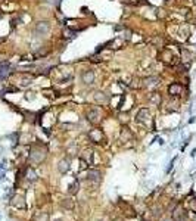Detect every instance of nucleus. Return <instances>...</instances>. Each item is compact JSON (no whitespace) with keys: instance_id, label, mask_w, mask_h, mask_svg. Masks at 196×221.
<instances>
[{"instance_id":"1","label":"nucleus","mask_w":196,"mask_h":221,"mask_svg":"<svg viewBox=\"0 0 196 221\" xmlns=\"http://www.w3.org/2000/svg\"><path fill=\"white\" fill-rule=\"evenodd\" d=\"M52 80L55 85H60V87H67L74 83V69L71 68L69 65H55V68L52 71Z\"/></svg>"},{"instance_id":"2","label":"nucleus","mask_w":196,"mask_h":221,"mask_svg":"<svg viewBox=\"0 0 196 221\" xmlns=\"http://www.w3.org/2000/svg\"><path fill=\"white\" fill-rule=\"evenodd\" d=\"M158 60L162 65H165L167 68H174L177 63H180V47L174 52L170 44H167L158 53Z\"/></svg>"},{"instance_id":"3","label":"nucleus","mask_w":196,"mask_h":221,"mask_svg":"<svg viewBox=\"0 0 196 221\" xmlns=\"http://www.w3.org/2000/svg\"><path fill=\"white\" fill-rule=\"evenodd\" d=\"M168 31H170V35H172L174 38H177L180 42H187L189 38H190V34H192L190 25L186 21L168 27Z\"/></svg>"},{"instance_id":"4","label":"nucleus","mask_w":196,"mask_h":221,"mask_svg":"<svg viewBox=\"0 0 196 221\" xmlns=\"http://www.w3.org/2000/svg\"><path fill=\"white\" fill-rule=\"evenodd\" d=\"M46 156H47V147L42 143H34L30 149L27 162L31 165H37V164H42L46 159Z\"/></svg>"},{"instance_id":"5","label":"nucleus","mask_w":196,"mask_h":221,"mask_svg":"<svg viewBox=\"0 0 196 221\" xmlns=\"http://www.w3.org/2000/svg\"><path fill=\"white\" fill-rule=\"evenodd\" d=\"M52 31V22L49 19H38L33 25V34L35 38H44L50 34Z\"/></svg>"},{"instance_id":"6","label":"nucleus","mask_w":196,"mask_h":221,"mask_svg":"<svg viewBox=\"0 0 196 221\" xmlns=\"http://www.w3.org/2000/svg\"><path fill=\"white\" fill-rule=\"evenodd\" d=\"M78 77H80V83L84 85V87H89V89L93 87L94 83H96V78H97L96 69H94L93 67H85V68H83L80 71Z\"/></svg>"},{"instance_id":"7","label":"nucleus","mask_w":196,"mask_h":221,"mask_svg":"<svg viewBox=\"0 0 196 221\" xmlns=\"http://www.w3.org/2000/svg\"><path fill=\"white\" fill-rule=\"evenodd\" d=\"M162 84V78L159 74H149L146 77H142V90H156Z\"/></svg>"},{"instance_id":"8","label":"nucleus","mask_w":196,"mask_h":221,"mask_svg":"<svg viewBox=\"0 0 196 221\" xmlns=\"http://www.w3.org/2000/svg\"><path fill=\"white\" fill-rule=\"evenodd\" d=\"M134 121L139 125H145V127H149V124L154 125V118H152V112L149 108H140L137 111L136 117H134Z\"/></svg>"},{"instance_id":"9","label":"nucleus","mask_w":196,"mask_h":221,"mask_svg":"<svg viewBox=\"0 0 196 221\" xmlns=\"http://www.w3.org/2000/svg\"><path fill=\"white\" fill-rule=\"evenodd\" d=\"M187 90V85L183 84L181 81H171L168 87H167V93L170 97H174V99H179L183 96V93Z\"/></svg>"},{"instance_id":"10","label":"nucleus","mask_w":196,"mask_h":221,"mask_svg":"<svg viewBox=\"0 0 196 221\" xmlns=\"http://www.w3.org/2000/svg\"><path fill=\"white\" fill-rule=\"evenodd\" d=\"M102 115H103V111H102V106L96 105V106H92L87 109V114H85V119L90 122V124H99L102 121Z\"/></svg>"},{"instance_id":"11","label":"nucleus","mask_w":196,"mask_h":221,"mask_svg":"<svg viewBox=\"0 0 196 221\" xmlns=\"http://www.w3.org/2000/svg\"><path fill=\"white\" fill-rule=\"evenodd\" d=\"M89 140L94 143V145H103L106 142V137H105V133H103L102 128H92L89 130Z\"/></svg>"},{"instance_id":"12","label":"nucleus","mask_w":196,"mask_h":221,"mask_svg":"<svg viewBox=\"0 0 196 221\" xmlns=\"http://www.w3.org/2000/svg\"><path fill=\"white\" fill-rule=\"evenodd\" d=\"M111 94H108L103 90H96L93 93V102L99 106H106V105L111 103Z\"/></svg>"},{"instance_id":"13","label":"nucleus","mask_w":196,"mask_h":221,"mask_svg":"<svg viewBox=\"0 0 196 221\" xmlns=\"http://www.w3.org/2000/svg\"><path fill=\"white\" fill-rule=\"evenodd\" d=\"M195 59H196L195 53L190 50V49H187V47H180V62H181V63L190 67V65L195 62Z\"/></svg>"},{"instance_id":"14","label":"nucleus","mask_w":196,"mask_h":221,"mask_svg":"<svg viewBox=\"0 0 196 221\" xmlns=\"http://www.w3.org/2000/svg\"><path fill=\"white\" fill-rule=\"evenodd\" d=\"M52 53V47L50 46H47V44H42V46H38V47H35L34 52H33V56H34V59H46L49 55Z\"/></svg>"},{"instance_id":"15","label":"nucleus","mask_w":196,"mask_h":221,"mask_svg":"<svg viewBox=\"0 0 196 221\" xmlns=\"http://www.w3.org/2000/svg\"><path fill=\"white\" fill-rule=\"evenodd\" d=\"M78 31L77 28H71L69 25H65L64 27V30H62V33H60V35H62V40L64 42H71V40H74L75 37L78 35Z\"/></svg>"},{"instance_id":"16","label":"nucleus","mask_w":196,"mask_h":221,"mask_svg":"<svg viewBox=\"0 0 196 221\" xmlns=\"http://www.w3.org/2000/svg\"><path fill=\"white\" fill-rule=\"evenodd\" d=\"M80 159L87 164V165H93L94 164V150L92 147H84L80 153Z\"/></svg>"},{"instance_id":"17","label":"nucleus","mask_w":196,"mask_h":221,"mask_svg":"<svg viewBox=\"0 0 196 221\" xmlns=\"http://www.w3.org/2000/svg\"><path fill=\"white\" fill-rule=\"evenodd\" d=\"M87 181L94 184V186L100 184V181H102V172H100V170L92 168V170L87 171Z\"/></svg>"},{"instance_id":"18","label":"nucleus","mask_w":196,"mask_h":221,"mask_svg":"<svg viewBox=\"0 0 196 221\" xmlns=\"http://www.w3.org/2000/svg\"><path fill=\"white\" fill-rule=\"evenodd\" d=\"M151 44L154 46L155 49H158V50H161V49H164L167 44H168V40L165 38V35L164 34H156V35H154L151 40Z\"/></svg>"},{"instance_id":"19","label":"nucleus","mask_w":196,"mask_h":221,"mask_svg":"<svg viewBox=\"0 0 196 221\" xmlns=\"http://www.w3.org/2000/svg\"><path fill=\"white\" fill-rule=\"evenodd\" d=\"M146 100L149 102V105H154V106H161L162 94L159 93L158 90H152V92H149L147 97H146Z\"/></svg>"},{"instance_id":"20","label":"nucleus","mask_w":196,"mask_h":221,"mask_svg":"<svg viewBox=\"0 0 196 221\" xmlns=\"http://www.w3.org/2000/svg\"><path fill=\"white\" fill-rule=\"evenodd\" d=\"M119 140H121L122 143H128V142H133V140H134V134H133V131L130 130V127H127V125H122V127H121Z\"/></svg>"},{"instance_id":"21","label":"nucleus","mask_w":196,"mask_h":221,"mask_svg":"<svg viewBox=\"0 0 196 221\" xmlns=\"http://www.w3.org/2000/svg\"><path fill=\"white\" fill-rule=\"evenodd\" d=\"M12 206H15L16 209H27V202L25 197L22 195H15L12 196V201H10Z\"/></svg>"},{"instance_id":"22","label":"nucleus","mask_w":196,"mask_h":221,"mask_svg":"<svg viewBox=\"0 0 196 221\" xmlns=\"http://www.w3.org/2000/svg\"><path fill=\"white\" fill-rule=\"evenodd\" d=\"M186 218H187V214L183 206H179L172 211V220L174 221H186Z\"/></svg>"},{"instance_id":"23","label":"nucleus","mask_w":196,"mask_h":221,"mask_svg":"<svg viewBox=\"0 0 196 221\" xmlns=\"http://www.w3.org/2000/svg\"><path fill=\"white\" fill-rule=\"evenodd\" d=\"M71 168V158H62L58 164V171L60 174H67Z\"/></svg>"},{"instance_id":"24","label":"nucleus","mask_w":196,"mask_h":221,"mask_svg":"<svg viewBox=\"0 0 196 221\" xmlns=\"http://www.w3.org/2000/svg\"><path fill=\"white\" fill-rule=\"evenodd\" d=\"M24 172H25V179L28 180V181H31V183H34L35 180L38 179L37 177V172H35L34 168H31V167H27L25 170H24Z\"/></svg>"},{"instance_id":"25","label":"nucleus","mask_w":196,"mask_h":221,"mask_svg":"<svg viewBox=\"0 0 196 221\" xmlns=\"http://www.w3.org/2000/svg\"><path fill=\"white\" fill-rule=\"evenodd\" d=\"M78 189H80V181H78V179H75L71 184H69L68 187V193L69 195H75L78 192Z\"/></svg>"},{"instance_id":"26","label":"nucleus","mask_w":196,"mask_h":221,"mask_svg":"<svg viewBox=\"0 0 196 221\" xmlns=\"http://www.w3.org/2000/svg\"><path fill=\"white\" fill-rule=\"evenodd\" d=\"M60 206L62 208H67V209H72L74 208V202H72V199H64L62 202H60Z\"/></svg>"},{"instance_id":"27","label":"nucleus","mask_w":196,"mask_h":221,"mask_svg":"<svg viewBox=\"0 0 196 221\" xmlns=\"http://www.w3.org/2000/svg\"><path fill=\"white\" fill-rule=\"evenodd\" d=\"M75 147H77V145H75V143H72V145L68 147V153H71V155H75V153H78V152H75Z\"/></svg>"},{"instance_id":"28","label":"nucleus","mask_w":196,"mask_h":221,"mask_svg":"<svg viewBox=\"0 0 196 221\" xmlns=\"http://www.w3.org/2000/svg\"><path fill=\"white\" fill-rule=\"evenodd\" d=\"M190 206H192V209H193V211H196V199L190 201Z\"/></svg>"},{"instance_id":"29","label":"nucleus","mask_w":196,"mask_h":221,"mask_svg":"<svg viewBox=\"0 0 196 221\" xmlns=\"http://www.w3.org/2000/svg\"><path fill=\"white\" fill-rule=\"evenodd\" d=\"M192 122H195V117H192V118L189 119V124H192Z\"/></svg>"},{"instance_id":"30","label":"nucleus","mask_w":196,"mask_h":221,"mask_svg":"<svg viewBox=\"0 0 196 221\" xmlns=\"http://www.w3.org/2000/svg\"><path fill=\"white\" fill-rule=\"evenodd\" d=\"M190 155H192V156H195V155H196V147L193 149V150H192V153H190Z\"/></svg>"},{"instance_id":"31","label":"nucleus","mask_w":196,"mask_h":221,"mask_svg":"<svg viewBox=\"0 0 196 221\" xmlns=\"http://www.w3.org/2000/svg\"><path fill=\"white\" fill-rule=\"evenodd\" d=\"M114 221H124V220H122V218H115Z\"/></svg>"},{"instance_id":"32","label":"nucleus","mask_w":196,"mask_h":221,"mask_svg":"<svg viewBox=\"0 0 196 221\" xmlns=\"http://www.w3.org/2000/svg\"><path fill=\"white\" fill-rule=\"evenodd\" d=\"M165 221H174V220H165Z\"/></svg>"},{"instance_id":"33","label":"nucleus","mask_w":196,"mask_h":221,"mask_svg":"<svg viewBox=\"0 0 196 221\" xmlns=\"http://www.w3.org/2000/svg\"><path fill=\"white\" fill-rule=\"evenodd\" d=\"M0 2H3V0H0Z\"/></svg>"}]
</instances>
